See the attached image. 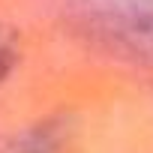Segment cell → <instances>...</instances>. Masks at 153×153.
<instances>
[{
    "instance_id": "cell-1",
    "label": "cell",
    "mask_w": 153,
    "mask_h": 153,
    "mask_svg": "<svg viewBox=\"0 0 153 153\" xmlns=\"http://www.w3.org/2000/svg\"><path fill=\"white\" fill-rule=\"evenodd\" d=\"M69 15L96 45L153 63V0H75Z\"/></svg>"
},
{
    "instance_id": "cell-2",
    "label": "cell",
    "mask_w": 153,
    "mask_h": 153,
    "mask_svg": "<svg viewBox=\"0 0 153 153\" xmlns=\"http://www.w3.org/2000/svg\"><path fill=\"white\" fill-rule=\"evenodd\" d=\"M15 153H57V147H54L51 138L42 132V135H30V138H24L21 144H15Z\"/></svg>"
},
{
    "instance_id": "cell-3",
    "label": "cell",
    "mask_w": 153,
    "mask_h": 153,
    "mask_svg": "<svg viewBox=\"0 0 153 153\" xmlns=\"http://www.w3.org/2000/svg\"><path fill=\"white\" fill-rule=\"evenodd\" d=\"M12 63H15V54H12V48H9V42L6 39H0V78L12 69Z\"/></svg>"
}]
</instances>
